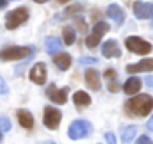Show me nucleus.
<instances>
[{"mask_svg":"<svg viewBox=\"0 0 153 144\" xmlns=\"http://www.w3.org/2000/svg\"><path fill=\"white\" fill-rule=\"evenodd\" d=\"M126 112L130 116H148L153 108V98L150 94H139L126 102Z\"/></svg>","mask_w":153,"mask_h":144,"instance_id":"nucleus-1","label":"nucleus"},{"mask_svg":"<svg viewBox=\"0 0 153 144\" xmlns=\"http://www.w3.org/2000/svg\"><path fill=\"white\" fill-rule=\"evenodd\" d=\"M32 53V48L27 46H9L0 50V59L2 61H22V59H30L29 55Z\"/></svg>","mask_w":153,"mask_h":144,"instance_id":"nucleus-2","label":"nucleus"},{"mask_svg":"<svg viewBox=\"0 0 153 144\" xmlns=\"http://www.w3.org/2000/svg\"><path fill=\"white\" fill-rule=\"evenodd\" d=\"M91 132H93V126H91V123L85 121V119H76V121H73V123L70 125V128H68V135H70V139H73V141H78V139L87 137Z\"/></svg>","mask_w":153,"mask_h":144,"instance_id":"nucleus-3","label":"nucleus"},{"mask_svg":"<svg viewBox=\"0 0 153 144\" xmlns=\"http://www.w3.org/2000/svg\"><path fill=\"white\" fill-rule=\"evenodd\" d=\"M27 20H29V11L25 7H18V9L5 14V29L13 30V29L20 27L22 23H25Z\"/></svg>","mask_w":153,"mask_h":144,"instance_id":"nucleus-4","label":"nucleus"},{"mask_svg":"<svg viewBox=\"0 0 153 144\" xmlns=\"http://www.w3.org/2000/svg\"><path fill=\"white\" fill-rule=\"evenodd\" d=\"M126 48L130 50V52H134V53H137V55H148L150 52H152V45L148 43V41H144V39H141V37H126Z\"/></svg>","mask_w":153,"mask_h":144,"instance_id":"nucleus-5","label":"nucleus"},{"mask_svg":"<svg viewBox=\"0 0 153 144\" xmlns=\"http://www.w3.org/2000/svg\"><path fill=\"white\" fill-rule=\"evenodd\" d=\"M61 119H62V114H61V110H57L55 107H45L43 123H45V126H46V128H50V130H55V128L59 126Z\"/></svg>","mask_w":153,"mask_h":144,"instance_id":"nucleus-6","label":"nucleus"},{"mask_svg":"<svg viewBox=\"0 0 153 144\" xmlns=\"http://www.w3.org/2000/svg\"><path fill=\"white\" fill-rule=\"evenodd\" d=\"M107 30H109V25H107L105 22H98V23L93 27V32H91V36L85 37V45H87L89 48H94V46L100 43L102 36H103Z\"/></svg>","mask_w":153,"mask_h":144,"instance_id":"nucleus-7","label":"nucleus"},{"mask_svg":"<svg viewBox=\"0 0 153 144\" xmlns=\"http://www.w3.org/2000/svg\"><path fill=\"white\" fill-rule=\"evenodd\" d=\"M29 76H30V80H32L34 84H39V85H43V84L46 82V64H43V62H38V64H34V66L30 68V73H29Z\"/></svg>","mask_w":153,"mask_h":144,"instance_id":"nucleus-8","label":"nucleus"},{"mask_svg":"<svg viewBox=\"0 0 153 144\" xmlns=\"http://www.w3.org/2000/svg\"><path fill=\"white\" fill-rule=\"evenodd\" d=\"M102 55L107 57V59H116V57H121V48L117 45V41L114 39H109L103 43L102 46Z\"/></svg>","mask_w":153,"mask_h":144,"instance_id":"nucleus-9","label":"nucleus"},{"mask_svg":"<svg viewBox=\"0 0 153 144\" xmlns=\"http://www.w3.org/2000/svg\"><path fill=\"white\" fill-rule=\"evenodd\" d=\"M134 14L139 20H146V18L153 16V5L146 4V2H135L134 4Z\"/></svg>","mask_w":153,"mask_h":144,"instance_id":"nucleus-10","label":"nucleus"},{"mask_svg":"<svg viewBox=\"0 0 153 144\" xmlns=\"http://www.w3.org/2000/svg\"><path fill=\"white\" fill-rule=\"evenodd\" d=\"M48 96L52 102H55L57 105H64L66 100H68V89H55V87H50L48 89Z\"/></svg>","mask_w":153,"mask_h":144,"instance_id":"nucleus-11","label":"nucleus"},{"mask_svg":"<svg viewBox=\"0 0 153 144\" xmlns=\"http://www.w3.org/2000/svg\"><path fill=\"white\" fill-rule=\"evenodd\" d=\"M128 73H139V71H153V59H143L137 64H128L126 66Z\"/></svg>","mask_w":153,"mask_h":144,"instance_id":"nucleus-12","label":"nucleus"},{"mask_svg":"<svg viewBox=\"0 0 153 144\" xmlns=\"http://www.w3.org/2000/svg\"><path fill=\"white\" fill-rule=\"evenodd\" d=\"M107 14H109V18L114 20L117 25L125 22V13H123V9H121L117 4H111V5L107 7Z\"/></svg>","mask_w":153,"mask_h":144,"instance_id":"nucleus-13","label":"nucleus"},{"mask_svg":"<svg viewBox=\"0 0 153 144\" xmlns=\"http://www.w3.org/2000/svg\"><path fill=\"white\" fill-rule=\"evenodd\" d=\"M16 116H18V121H20V125H22L23 128L30 130V128L34 126V117H32V114H30L29 110H23V108H20Z\"/></svg>","mask_w":153,"mask_h":144,"instance_id":"nucleus-14","label":"nucleus"},{"mask_svg":"<svg viewBox=\"0 0 153 144\" xmlns=\"http://www.w3.org/2000/svg\"><path fill=\"white\" fill-rule=\"evenodd\" d=\"M139 89H141V78H137V76H132V78H128L126 82H125V85H123V91L126 93V94H135V93H139Z\"/></svg>","mask_w":153,"mask_h":144,"instance_id":"nucleus-15","label":"nucleus"},{"mask_svg":"<svg viewBox=\"0 0 153 144\" xmlns=\"http://www.w3.org/2000/svg\"><path fill=\"white\" fill-rule=\"evenodd\" d=\"M85 82H87V85L93 89V91H98L102 85H100V75L96 70H87L85 71Z\"/></svg>","mask_w":153,"mask_h":144,"instance_id":"nucleus-16","label":"nucleus"},{"mask_svg":"<svg viewBox=\"0 0 153 144\" xmlns=\"http://www.w3.org/2000/svg\"><path fill=\"white\" fill-rule=\"evenodd\" d=\"M55 57H53V62H55V66L59 68V70H68L70 68V64H71V57L68 55V53H53Z\"/></svg>","mask_w":153,"mask_h":144,"instance_id":"nucleus-17","label":"nucleus"},{"mask_svg":"<svg viewBox=\"0 0 153 144\" xmlns=\"http://www.w3.org/2000/svg\"><path fill=\"white\" fill-rule=\"evenodd\" d=\"M135 132H137V126L135 125H130V126H125L121 130V143L123 144H130L135 137Z\"/></svg>","mask_w":153,"mask_h":144,"instance_id":"nucleus-18","label":"nucleus"},{"mask_svg":"<svg viewBox=\"0 0 153 144\" xmlns=\"http://www.w3.org/2000/svg\"><path fill=\"white\" fill-rule=\"evenodd\" d=\"M61 46H62V43L57 39V37H46V41H45V48H46V52L48 53H57L59 50H61Z\"/></svg>","mask_w":153,"mask_h":144,"instance_id":"nucleus-19","label":"nucleus"},{"mask_svg":"<svg viewBox=\"0 0 153 144\" xmlns=\"http://www.w3.org/2000/svg\"><path fill=\"white\" fill-rule=\"evenodd\" d=\"M73 103L78 105V107H87L91 103V96L87 93H84V91H76L73 94Z\"/></svg>","mask_w":153,"mask_h":144,"instance_id":"nucleus-20","label":"nucleus"},{"mask_svg":"<svg viewBox=\"0 0 153 144\" xmlns=\"http://www.w3.org/2000/svg\"><path fill=\"white\" fill-rule=\"evenodd\" d=\"M62 37H64V45H68V46H70V45H73V43H75V30H73V29H71V27H66V29H64V32H62Z\"/></svg>","mask_w":153,"mask_h":144,"instance_id":"nucleus-21","label":"nucleus"},{"mask_svg":"<svg viewBox=\"0 0 153 144\" xmlns=\"http://www.w3.org/2000/svg\"><path fill=\"white\" fill-rule=\"evenodd\" d=\"M0 130L2 132H9L11 130V123H9V119L5 116H0Z\"/></svg>","mask_w":153,"mask_h":144,"instance_id":"nucleus-22","label":"nucleus"},{"mask_svg":"<svg viewBox=\"0 0 153 144\" xmlns=\"http://www.w3.org/2000/svg\"><path fill=\"white\" fill-rule=\"evenodd\" d=\"M134 144H153V143L148 135H141V137L137 139V143H134Z\"/></svg>","mask_w":153,"mask_h":144,"instance_id":"nucleus-23","label":"nucleus"},{"mask_svg":"<svg viewBox=\"0 0 153 144\" xmlns=\"http://www.w3.org/2000/svg\"><path fill=\"white\" fill-rule=\"evenodd\" d=\"M105 141H107V144H116V137H114V134L107 132V134H105Z\"/></svg>","mask_w":153,"mask_h":144,"instance_id":"nucleus-24","label":"nucleus"},{"mask_svg":"<svg viewBox=\"0 0 153 144\" xmlns=\"http://www.w3.org/2000/svg\"><path fill=\"white\" fill-rule=\"evenodd\" d=\"M7 85H5V82H4V78L0 76V94H7Z\"/></svg>","mask_w":153,"mask_h":144,"instance_id":"nucleus-25","label":"nucleus"},{"mask_svg":"<svg viewBox=\"0 0 153 144\" xmlns=\"http://www.w3.org/2000/svg\"><path fill=\"white\" fill-rule=\"evenodd\" d=\"M96 59H91V57H82L80 59V64H94Z\"/></svg>","mask_w":153,"mask_h":144,"instance_id":"nucleus-26","label":"nucleus"},{"mask_svg":"<svg viewBox=\"0 0 153 144\" xmlns=\"http://www.w3.org/2000/svg\"><path fill=\"white\" fill-rule=\"evenodd\" d=\"M144 82H146V84H148L150 87H153V75H148V76L144 78Z\"/></svg>","mask_w":153,"mask_h":144,"instance_id":"nucleus-27","label":"nucleus"},{"mask_svg":"<svg viewBox=\"0 0 153 144\" xmlns=\"http://www.w3.org/2000/svg\"><path fill=\"white\" fill-rule=\"evenodd\" d=\"M7 2H9V0H0V9H5V5H7Z\"/></svg>","mask_w":153,"mask_h":144,"instance_id":"nucleus-28","label":"nucleus"},{"mask_svg":"<svg viewBox=\"0 0 153 144\" xmlns=\"http://www.w3.org/2000/svg\"><path fill=\"white\" fill-rule=\"evenodd\" d=\"M148 128H150V130L153 132V116L150 117V121H148Z\"/></svg>","mask_w":153,"mask_h":144,"instance_id":"nucleus-29","label":"nucleus"},{"mask_svg":"<svg viewBox=\"0 0 153 144\" xmlns=\"http://www.w3.org/2000/svg\"><path fill=\"white\" fill-rule=\"evenodd\" d=\"M34 2H38V4H45V2H48V0H34Z\"/></svg>","mask_w":153,"mask_h":144,"instance_id":"nucleus-30","label":"nucleus"},{"mask_svg":"<svg viewBox=\"0 0 153 144\" xmlns=\"http://www.w3.org/2000/svg\"><path fill=\"white\" fill-rule=\"evenodd\" d=\"M43 144H55L53 141H46V143H43Z\"/></svg>","mask_w":153,"mask_h":144,"instance_id":"nucleus-31","label":"nucleus"},{"mask_svg":"<svg viewBox=\"0 0 153 144\" xmlns=\"http://www.w3.org/2000/svg\"><path fill=\"white\" fill-rule=\"evenodd\" d=\"M59 2H61V4H64V2H68V0H59Z\"/></svg>","mask_w":153,"mask_h":144,"instance_id":"nucleus-32","label":"nucleus"},{"mask_svg":"<svg viewBox=\"0 0 153 144\" xmlns=\"http://www.w3.org/2000/svg\"><path fill=\"white\" fill-rule=\"evenodd\" d=\"M0 141H2V130H0Z\"/></svg>","mask_w":153,"mask_h":144,"instance_id":"nucleus-33","label":"nucleus"}]
</instances>
